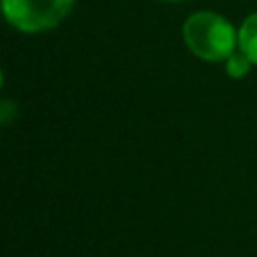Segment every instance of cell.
Instances as JSON below:
<instances>
[{
    "label": "cell",
    "mask_w": 257,
    "mask_h": 257,
    "mask_svg": "<svg viewBox=\"0 0 257 257\" xmlns=\"http://www.w3.org/2000/svg\"><path fill=\"white\" fill-rule=\"evenodd\" d=\"M183 39L194 57L203 61H226L235 45H239V32L214 12H196L183 23Z\"/></svg>",
    "instance_id": "1"
},
{
    "label": "cell",
    "mask_w": 257,
    "mask_h": 257,
    "mask_svg": "<svg viewBox=\"0 0 257 257\" xmlns=\"http://www.w3.org/2000/svg\"><path fill=\"white\" fill-rule=\"evenodd\" d=\"M75 0H3L5 18L25 34L57 27L70 14Z\"/></svg>",
    "instance_id": "2"
},
{
    "label": "cell",
    "mask_w": 257,
    "mask_h": 257,
    "mask_svg": "<svg viewBox=\"0 0 257 257\" xmlns=\"http://www.w3.org/2000/svg\"><path fill=\"white\" fill-rule=\"evenodd\" d=\"M239 50L257 66V14H250L239 27Z\"/></svg>",
    "instance_id": "3"
},
{
    "label": "cell",
    "mask_w": 257,
    "mask_h": 257,
    "mask_svg": "<svg viewBox=\"0 0 257 257\" xmlns=\"http://www.w3.org/2000/svg\"><path fill=\"white\" fill-rule=\"evenodd\" d=\"M250 66H253V61H250L241 50L239 52H232L230 57L226 59V70H228V75H230L232 79H241V77H246L248 75V70H250Z\"/></svg>",
    "instance_id": "4"
},
{
    "label": "cell",
    "mask_w": 257,
    "mask_h": 257,
    "mask_svg": "<svg viewBox=\"0 0 257 257\" xmlns=\"http://www.w3.org/2000/svg\"><path fill=\"white\" fill-rule=\"evenodd\" d=\"M163 3H178V0H163Z\"/></svg>",
    "instance_id": "5"
}]
</instances>
